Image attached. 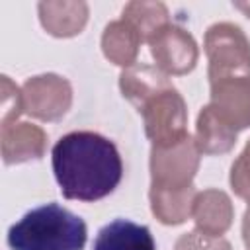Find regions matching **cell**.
Here are the masks:
<instances>
[{
    "label": "cell",
    "mask_w": 250,
    "mask_h": 250,
    "mask_svg": "<svg viewBox=\"0 0 250 250\" xmlns=\"http://www.w3.org/2000/svg\"><path fill=\"white\" fill-rule=\"evenodd\" d=\"M55 180L66 199L98 201L121 182L123 162L117 146L92 131H74L53 146Z\"/></svg>",
    "instance_id": "cell-1"
},
{
    "label": "cell",
    "mask_w": 250,
    "mask_h": 250,
    "mask_svg": "<svg viewBox=\"0 0 250 250\" xmlns=\"http://www.w3.org/2000/svg\"><path fill=\"white\" fill-rule=\"evenodd\" d=\"M86 238V223L59 203L27 211L8 230L12 250H82Z\"/></svg>",
    "instance_id": "cell-2"
},
{
    "label": "cell",
    "mask_w": 250,
    "mask_h": 250,
    "mask_svg": "<svg viewBox=\"0 0 250 250\" xmlns=\"http://www.w3.org/2000/svg\"><path fill=\"white\" fill-rule=\"evenodd\" d=\"M205 55L209 61V84L250 76V41L234 23L221 21L207 29Z\"/></svg>",
    "instance_id": "cell-3"
},
{
    "label": "cell",
    "mask_w": 250,
    "mask_h": 250,
    "mask_svg": "<svg viewBox=\"0 0 250 250\" xmlns=\"http://www.w3.org/2000/svg\"><path fill=\"white\" fill-rule=\"evenodd\" d=\"M139 113L143 115L145 133L152 146L166 148L188 137V107L174 86L150 98Z\"/></svg>",
    "instance_id": "cell-4"
},
{
    "label": "cell",
    "mask_w": 250,
    "mask_h": 250,
    "mask_svg": "<svg viewBox=\"0 0 250 250\" xmlns=\"http://www.w3.org/2000/svg\"><path fill=\"white\" fill-rule=\"evenodd\" d=\"M23 111L41 121H59L72 104L70 82L59 74H39L21 86Z\"/></svg>",
    "instance_id": "cell-5"
},
{
    "label": "cell",
    "mask_w": 250,
    "mask_h": 250,
    "mask_svg": "<svg viewBox=\"0 0 250 250\" xmlns=\"http://www.w3.org/2000/svg\"><path fill=\"white\" fill-rule=\"evenodd\" d=\"M199 148L195 139L189 135L180 143L158 148L152 146L150 150V184L156 186H170V188H184L193 184V176L199 168Z\"/></svg>",
    "instance_id": "cell-6"
},
{
    "label": "cell",
    "mask_w": 250,
    "mask_h": 250,
    "mask_svg": "<svg viewBox=\"0 0 250 250\" xmlns=\"http://www.w3.org/2000/svg\"><path fill=\"white\" fill-rule=\"evenodd\" d=\"M146 43L156 66L164 74H188L197 62V43L180 25H164Z\"/></svg>",
    "instance_id": "cell-7"
},
{
    "label": "cell",
    "mask_w": 250,
    "mask_h": 250,
    "mask_svg": "<svg viewBox=\"0 0 250 250\" xmlns=\"http://www.w3.org/2000/svg\"><path fill=\"white\" fill-rule=\"evenodd\" d=\"M209 105L236 131L250 127V76L213 82Z\"/></svg>",
    "instance_id": "cell-8"
},
{
    "label": "cell",
    "mask_w": 250,
    "mask_h": 250,
    "mask_svg": "<svg viewBox=\"0 0 250 250\" xmlns=\"http://www.w3.org/2000/svg\"><path fill=\"white\" fill-rule=\"evenodd\" d=\"M0 148L4 164L39 160L47 148V135L33 123H10L0 131Z\"/></svg>",
    "instance_id": "cell-9"
},
{
    "label": "cell",
    "mask_w": 250,
    "mask_h": 250,
    "mask_svg": "<svg viewBox=\"0 0 250 250\" xmlns=\"http://www.w3.org/2000/svg\"><path fill=\"white\" fill-rule=\"evenodd\" d=\"M148 197H150L152 215L162 225H182L191 217L197 189L193 188V184L184 188L150 184Z\"/></svg>",
    "instance_id": "cell-10"
},
{
    "label": "cell",
    "mask_w": 250,
    "mask_h": 250,
    "mask_svg": "<svg viewBox=\"0 0 250 250\" xmlns=\"http://www.w3.org/2000/svg\"><path fill=\"white\" fill-rule=\"evenodd\" d=\"M119 88L121 94L139 111L150 98L172 88V82L168 80V74H164L158 66L133 64L129 68H123V72L119 74Z\"/></svg>",
    "instance_id": "cell-11"
},
{
    "label": "cell",
    "mask_w": 250,
    "mask_h": 250,
    "mask_svg": "<svg viewBox=\"0 0 250 250\" xmlns=\"http://www.w3.org/2000/svg\"><path fill=\"white\" fill-rule=\"evenodd\" d=\"M191 217L195 221L197 230L211 236H221L229 230L234 217L230 197L221 189L199 191L193 203Z\"/></svg>",
    "instance_id": "cell-12"
},
{
    "label": "cell",
    "mask_w": 250,
    "mask_h": 250,
    "mask_svg": "<svg viewBox=\"0 0 250 250\" xmlns=\"http://www.w3.org/2000/svg\"><path fill=\"white\" fill-rule=\"evenodd\" d=\"M92 250H156V244L148 227L115 219L100 229Z\"/></svg>",
    "instance_id": "cell-13"
},
{
    "label": "cell",
    "mask_w": 250,
    "mask_h": 250,
    "mask_svg": "<svg viewBox=\"0 0 250 250\" xmlns=\"http://www.w3.org/2000/svg\"><path fill=\"white\" fill-rule=\"evenodd\" d=\"M238 131L230 127L209 104L199 111L195 125V145L203 154H225L236 145Z\"/></svg>",
    "instance_id": "cell-14"
},
{
    "label": "cell",
    "mask_w": 250,
    "mask_h": 250,
    "mask_svg": "<svg viewBox=\"0 0 250 250\" xmlns=\"http://www.w3.org/2000/svg\"><path fill=\"white\" fill-rule=\"evenodd\" d=\"M37 8L41 25L55 37H72L88 21V4L84 2H41Z\"/></svg>",
    "instance_id": "cell-15"
},
{
    "label": "cell",
    "mask_w": 250,
    "mask_h": 250,
    "mask_svg": "<svg viewBox=\"0 0 250 250\" xmlns=\"http://www.w3.org/2000/svg\"><path fill=\"white\" fill-rule=\"evenodd\" d=\"M141 43L143 37L125 20H115L107 23L102 35V51L105 59L123 68H129L137 62Z\"/></svg>",
    "instance_id": "cell-16"
},
{
    "label": "cell",
    "mask_w": 250,
    "mask_h": 250,
    "mask_svg": "<svg viewBox=\"0 0 250 250\" xmlns=\"http://www.w3.org/2000/svg\"><path fill=\"white\" fill-rule=\"evenodd\" d=\"M131 23L143 41H148L156 31L168 25V10L162 2H129L123 8V18Z\"/></svg>",
    "instance_id": "cell-17"
},
{
    "label": "cell",
    "mask_w": 250,
    "mask_h": 250,
    "mask_svg": "<svg viewBox=\"0 0 250 250\" xmlns=\"http://www.w3.org/2000/svg\"><path fill=\"white\" fill-rule=\"evenodd\" d=\"M230 188L232 191L250 203V141L246 143L240 156L230 166Z\"/></svg>",
    "instance_id": "cell-18"
},
{
    "label": "cell",
    "mask_w": 250,
    "mask_h": 250,
    "mask_svg": "<svg viewBox=\"0 0 250 250\" xmlns=\"http://www.w3.org/2000/svg\"><path fill=\"white\" fill-rule=\"evenodd\" d=\"M174 250H232V246L223 236H211L195 229L182 234Z\"/></svg>",
    "instance_id": "cell-19"
},
{
    "label": "cell",
    "mask_w": 250,
    "mask_h": 250,
    "mask_svg": "<svg viewBox=\"0 0 250 250\" xmlns=\"http://www.w3.org/2000/svg\"><path fill=\"white\" fill-rule=\"evenodd\" d=\"M2 121L0 125H10L18 119V115L23 111V102H21V90L10 82L8 76H2Z\"/></svg>",
    "instance_id": "cell-20"
},
{
    "label": "cell",
    "mask_w": 250,
    "mask_h": 250,
    "mask_svg": "<svg viewBox=\"0 0 250 250\" xmlns=\"http://www.w3.org/2000/svg\"><path fill=\"white\" fill-rule=\"evenodd\" d=\"M242 240H244L246 248L250 250V205H248V209L244 211V217H242Z\"/></svg>",
    "instance_id": "cell-21"
},
{
    "label": "cell",
    "mask_w": 250,
    "mask_h": 250,
    "mask_svg": "<svg viewBox=\"0 0 250 250\" xmlns=\"http://www.w3.org/2000/svg\"><path fill=\"white\" fill-rule=\"evenodd\" d=\"M234 6H236L238 10H242V12H244V14L250 18V6H248V4H234Z\"/></svg>",
    "instance_id": "cell-22"
}]
</instances>
